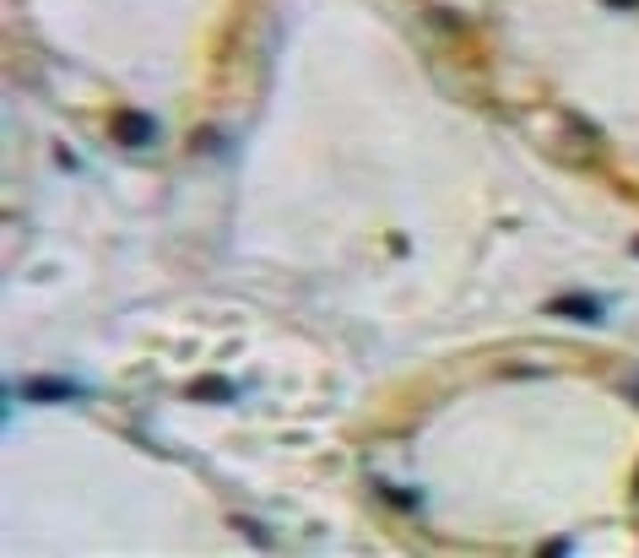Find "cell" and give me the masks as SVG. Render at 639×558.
Segmentation results:
<instances>
[{
    "label": "cell",
    "instance_id": "6da1fadb",
    "mask_svg": "<svg viewBox=\"0 0 639 558\" xmlns=\"http://www.w3.org/2000/svg\"><path fill=\"white\" fill-rule=\"evenodd\" d=\"M22 396L38 401V406H60V401H77L82 385L77 380H60V374H33V380H22Z\"/></svg>",
    "mask_w": 639,
    "mask_h": 558
},
{
    "label": "cell",
    "instance_id": "7a4b0ae2",
    "mask_svg": "<svg viewBox=\"0 0 639 558\" xmlns=\"http://www.w3.org/2000/svg\"><path fill=\"white\" fill-rule=\"evenodd\" d=\"M547 309H553V315H563V320H580V325H602L607 299H596V293H558Z\"/></svg>",
    "mask_w": 639,
    "mask_h": 558
},
{
    "label": "cell",
    "instance_id": "3957f363",
    "mask_svg": "<svg viewBox=\"0 0 639 558\" xmlns=\"http://www.w3.org/2000/svg\"><path fill=\"white\" fill-rule=\"evenodd\" d=\"M114 135H119L125 147H147L152 135H158V119L141 114V109H119V114H114Z\"/></svg>",
    "mask_w": 639,
    "mask_h": 558
},
{
    "label": "cell",
    "instance_id": "277c9868",
    "mask_svg": "<svg viewBox=\"0 0 639 558\" xmlns=\"http://www.w3.org/2000/svg\"><path fill=\"white\" fill-rule=\"evenodd\" d=\"M190 396H195V401H233V385H228V380H195Z\"/></svg>",
    "mask_w": 639,
    "mask_h": 558
},
{
    "label": "cell",
    "instance_id": "5b68a950",
    "mask_svg": "<svg viewBox=\"0 0 639 558\" xmlns=\"http://www.w3.org/2000/svg\"><path fill=\"white\" fill-rule=\"evenodd\" d=\"M374 494L390 499L396 510H417V494H406V488H396V482H374Z\"/></svg>",
    "mask_w": 639,
    "mask_h": 558
},
{
    "label": "cell",
    "instance_id": "8992f818",
    "mask_svg": "<svg viewBox=\"0 0 639 558\" xmlns=\"http://www.w3.org/2000/svg\"><path fill=\"white\" fill-rule=\"evenodd\" d=\"M233 526H239V531H244V537H255V542H260V547H271V537H266V531H260V526H255V521H244V515H239V521H233Z\"/></svg>",
    "mask_w": 639,
    "mask_h": 558
},
{
    "label": "cell",
    "instance_id": "52a82bcc",
    "mask_svg": "<svg viewBox=\"0 0 639 558\" xmlns=\"http://www.w3.org/2000/svg\"><path fill=\"white\" fill-rule=\"evenodd\" d=\"M558 553H569V537H553V542H542V558H558Z\"/></svg>",
    "mask_w": 639,
    "mask_h": 558
},
{
    "label": "cell",
    "instance_id": "ba28073f",
    "mask_svg": "<svg viewBox=\"0 0 639 558\" xmlns=\"http://www.w3.org/2000/svg\"><path fill=\"white\" fill-rule=\"evenodd\" d=\"M607 6H618V12H628V6H639V0H607Z\"/></svg>",
    "mask_w": 639,
    "mask_h": 558
},
{
    "label": "cell",
    "instance_id": "9c48e42d",
    "mask_svg": "<svg viewBox=\"0 0 639 558\" xmlns=\"http://www.w3.org/2000/svg\"><path fill=\"white\" fill-rule=\"evenodd\" d=\"M634 255H639V239H634Z\"/></svg>",
    "mask_w": 639,
    "mask_h": 558
}]
</instances>
